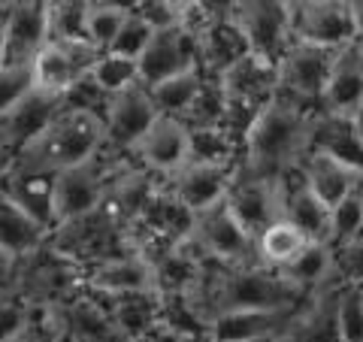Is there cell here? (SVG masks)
Here are the masks:
<instances>
[{"mask_svg": "<svg viewBox=\"0 0 363 342\" xmlns=\"http://www.w3.org/2000/svg\"><path fill=\"white\" fill-rule=\"evenodd\" d=\"M315 116V109H306L276 94L242 133L240 170L264 179L291 176L300 167L303 155L309 152Z\"/></svg>", "mask_w": 363, "mask_h": 342, "instance_id": "cell-1", "label": "cell"}, {"mask_svg": "<svg viewBox=\"0 0 363 342\" xmlns=\"http://www.w3.org/2000/svg\"><path fill=\"white\" fill-rule=\"evenodd\" d=\"M104 149V118L91 112L61 109L45 131H40L18 155L9 158V170L33 176H55L91 161Z\"/></svg>", "mask_w": 363, "mask_h": 342, "instance_id": "cell-2", "label": "cell"}, {"mask_svg": "<svg viewBox=\"0 0 363 342\" xmlns=\"http://www.w3.org/2000/svg\"><path fill=\"white\" fill-rule=\"evenodd\" d=\"M215 79H218L227 106L224 124L242 140L252 118L279 94V61L264 58L257 52H245L221 73H215Z\"/></svg>", "mask_w": 363, "mask_h": 342, "instance_id": "cell-3", "label": "cell"}, {"mask_svg": "<svg viewBox=\"0 0 363 342\" xmlns=\"http://www.w3.org/2000/svg\"><path fill=\"white\" fill-rule=\"evenodd\" d=\"M128 161H130V155H116V152L100 149L91 161L55 173L52 176L55 227L76 221V219H82V215L94 212L97 206H104L112 176H116L118 167H124Z\"/></svg>", "mask_w": 363, "mask_h": 342, "instance_id": "cell-4", "label": "cell"}, {"mask_svg": "<svg viewBox=\"0 0 363 342\" xmlns=\"http://www.w3.org/2000/svg\"><path fill=\"white\" fill-rule=\"evenodd\" d=\"M49 246L67 260H73L79 270H88L116 255H130L128 227L106 206H97L82 219L55 227L49 233Z\"/></svg>", "mask_w": 363, "mask_h": 342, "instance_id": "cell-5", "label": "cell"}, {"mask_svg": "<svg viewBox=\"0 0 363 342\" xmlns=\"http://www.w3.org/2000/svg\"><path fill=\"white\" fill-rule=\"evenodd\" d=\"M333 58H336V49L294 40L285 49V55L279 58V94L306 109L321 112V97H324V85H327V76H330Z\"/></svg>", "mask_w": 363, "mask_h": 342, "instance_id": "cell-6", "label": "cell"}, {"mask_svg": "<svg viewBox=\"0 0 363 342\" xmlns=\"http://www.w3.org/2000/svg\"><path fill=\"white\" fill-rule=\"evenodd\" d=\"M285 179H264V176H252L236 170V179L230 191H227L224 203L252 239H257L260 231H267L272 221L281 219V209H285Z\"/></svg>", "mask_w": 363, "mask_h": 342, "instance_id": "cell-7", "label": "cell"}, {"mask_svg": "<svg viewBox=\"0 0 363 342\" xmlns=\"http://www.w3.org/2000/svg\"><path fill=\"white\" fill-rule=\"evenodd\" d=\"M233 18L245 33L248 49L264 58L279 61L294 43L288 0H236Z\"/></svg>", "mask_w": 363, "mask_h": 342, "instance_id": "cell-8", "label": "cell"}, {"mask_svg": "<svg viewBox=\"0 0 363 342\" xmlns=\"http://www.w3.org/2000/svg\"><path fill=\"white\" fill-rule=\"evenodd\" d=\"M288 13L291 37L297 43L324 45V49H342L348 43H357L345 0H306L288 6Z\"/></svg>", "mask_w": 363, "mask_h": 342, "instance_id": "cell-9", "label": "cell"}, {"mask_svg": "<svg viewBox=\"0 0 363 342\" xmlns=\"http://www.w3.org/2000/svg\"><path fill=\"white\" fill-rule=\"evenodd\" d=\"M155 118L157 109L143 85L112 94L104 109V149L116 155H130V149L152 128Z\"/></svg>", "mask_w": 363, "mask_h": 342, "instance_id": "cell-10", "label": "cell"}, {"mask_svg": "<svg viewBox=\"0 0 363 342\" xmlns=\"http://www.w3.org/2000/svg\"><path fill=\"white\" fill-rule=\"evenodd\" d=\"M191 67H200V52H197V33L191 28H164L155 31V37L136 58V70H140V85L152 88L164 79L185 73Z\"/></svg>", "mask_w": 363, "mask_h": 342, "instance_id": "cell-11", "label": "cell"}, {"mask_svg": "<svg viewBox=\"0 0 363 342\" xmlns=\"http://www.w3.org/2000/svg\"><path fill=\"white\" fill-rule=\"evenodd\" d=\"M97 58L100 49H94L88 40H49L30 64L33 88L49 91V94H64L76 79L91 73Z\"/></svg>", "mask_w": 363, "mask_h": 342, "instance_id": "cell-12", "label": "cell"}, {"mask_svg": "<svg viewBox=\"0 0 363 342\" xmlns=\"http://www.w3.org/2000/svg\"><path fill=\"white\" fill-rule=\"evenodd\" d=\"M130 161L164 182L176 176L188 164V124L173 116H157L130 149Z\"/></svg>", "mask_w": 363, "mask_h": 342, "instance_id": "cell-13", "label": "cell"}, {"mask_svg": "<svg viewBox=\"0 0 363 342\" xmlns=\"http://www.w3.org/2000/svg\"><path fill=\"white\" fill-rule=\"evenodd\" d=\"M191 236H194V243L203 248V255L215 260V264H245V260H257L255 239L242 231V224L230 215L224 200L218 206L197 215Z\"/></svg>", "mask_w": 363, "mask_h": 342, "instance_id": "cell-14", "label": "cell"}, {"mask_svg": "<svg viewBox=\"0 0 363 342\" xmlns=\"http://www.w3.org/2000/svg\"><path fill=\"white\" fill-rule=\"evenodd\" d=\"M49 40V4L45 0H13L6 9L4 64L30 67Z\"/></svg>", "mask_w": 363, "mask_h": 342, "instance_id": "cell-15", "label": "cell"}, {"mask_svg": "<svg viewBox=\"0 0 363 342\" xmlns=\"http://www.w3.org/2000/svg\"><path fill=\"white\" fill-rule=\"evenodd\" d=\"M236 164H200V161H188L179 170L176 176H169L164 185L173 191V197L182 203L185 209L194 215L206 212L227 197L233 179H236Z\"/></svg>", "mask_w": 363, "mask_h": 342, "instance_id": "cell-16", "label": "cell"}, {"mask_svg": "<svg viewBox=\"0 0 363 342\" xmlns=\"http://www.w3.org/2000/svg\"><path fill=\"white\" fill-rule=\"evenodd\" d=\"M61 109H64L61 94H49V91L33 88L13 109L4 112L0 116V143H4L9 158L18 155L40 131L49 128Z\"/></svg>", "mask_w": 363, "mask_h": 342, "instance_id": "cell-17", "label": "cell"}, {"mask_svg": "<svg viewBox=\"0 0 363 342\" xmlns=\"http://www.w3.org/2000/svg\"><path fill=\"white\" fill-rule=\"evenodd\" d=\"M336 291L339 285H327L303 297L288 324L279 330V342H342L336 321Z\"/></svg>", "mask_w": 363, "mask_h": 342, "instance_id": "cell-18", "label": "cell"}, {"mask_svg": "<svg viewBox=\"0 0 363 342\" xmlns=\"http://www.w3.org/2000/svg\"><path fill=\"white\" fill-rule=\"evenodd\" d=\"M82 288L116 297V294H136V291H157L155 288V270L140 255H116L100 264L82 270Z\"/></svg>", "mask_w": 363, "mask_h": 342, "instance_id": "cell-19", "label": "cell"}, {"mask_svg": "<svg viewBox=\"0 0 363 342\" xmlns=\"http://www.w3.org/2000/svg\"><path fill=\"white\" fill-rule=\"evenodd\" d=\"M297 176L306 188H309L318 200L324 203L327 209L339 203L348 191H354L360 182H363V170H354L336 158L324 155V152H306L303 161L297 167Z\"/></svg>", "mask_w": 363, "mask_h": 342, "instance_id": "cell-20", "label": "cell"}, {"mask_svg": "<svg viewBox=\"0 0 363 342\" xmlns=\"http://www.w3.org/2000/svg\"><path fill=\"white\" fill-rule=\"evenodd\" d=\"M363 100V64L357 43H348L336 49V58L330 67L321 97V112H333V116H351Z\"/></svg>", "mask_w": 363, "mask_h": 342, "instance_id": "cell-21", "label": "cell"}, {"mask_svg": "<svg viewBox=\"0 0 363 342\" xmlns=\"http://www.w3.org/2000/svg\"><path fill=\"white\" fill-rule=\"evenodd\" d=\"M291 309H227L218 312L206 327V342H245L255 336H272L288 324Z\"/></svg>", "mask_w": 363, "mask_h": 342, "instance_id": "cell-22", "label": "cell"}, {"mask_svg": "<svg viewBox=\"0 0 363 342\" xmlns=\"http://www.w3.org/2000/svg\"><path fill=\"white\" fill-rule=\"evenodd\" d=\"M281 219L291 221L309 243H327L330 236V209L300 182L297 170L285 179V209Z\"/></svg>", "mask_w": 363, "mask_h": 342, "instance_id": "cell-23", "label": "cell"}, {"mask_svg": "<svg viewBox=\"0 0 363 342\" xmlns=\"http://www.w3.org/2000/svg\"><path fill=\"white\" fill-rule=\"evenodd\" d=\"M312 152H324L354 170H363V145L348 116H333V112H318L312 124Z\"/></svg>", "mask_w": 363, "mask_h": 342, "instance_id": "cell-24", "label": "cell"}, {"mask_svg": "<svg viewBox=\"0 0 363 342\" xmlns=\"http://www.w3.org/2000/svg\"><path fill=\"white\" fill-rule=\"evenodd\" d=\"M0 191L25 209L37 224L45 231H55V212H52V176H33V173H18V170H4L0 173Z\"/></svg>", "mask_w": 363, "mask_h": 342, "instance_id": "cell-25", "label": "cell"}, {"mask_svg": "<svg viewBox=\"0 0 363 342\" xmlns=\"http://www.w3.org/2000/svg\"><path fill=\"white\" fill-rule=\"evenodd\" d=\"M94 294V291H91ZM100 300H104L109 318L116 321V327L121 330L124 339H136L143 336L145 330H152L157 321H161V294L157 291H136V294H116V297H104V294H97Z\"/></svg>", "mask_w": 363, "mask_h": 342, "instance_id": "cell-26", "label": "cell"}, {"mask_svg": "<svg viewBox=\"0 0 363 342\" xmlns=\"http://www.w3.org/2000/svg\"><path fill=\"white\" fill-rule=\"evenodd\" d=\"M279 276L303 297L327 288L333 282V246L330 243H306L297 258H291L285 267H279Z\"/></svg>", "mask_w": 363, "mask_h": 342, "instance_id": "cell-27", "label": "cell"}, {"mask_svg": "<svg viewBox=\"0 0 363 342\" xmlns=\"http://www.w3.org/2000/svg\"><path fill=\"white\" fill-rule=\"evenodd\" d=\"M45 243H49V231L0 191V248L16 258H25Z\"/></svg>", "mask_w": 363, "mask_h": 342, "instance_id": "cell-28", "label": "cell"}, {"mask_svg": "<svg viewBox=\"0 0 363 342\" xmlns=\"http://www.w3.org/2000/svg\"><path fill=\"white\" fill-rule=\"evenodd\" d=\"M242 140L224 124L188 128V161L200 164H236L240 167Z\"/></svg>", "mask_w": 363, "mask_h": 342, "instance_id": "cell-29", "label": "cell"}, {"mask_svg": "<svg viewBox=\"0 0 363 342\" xmlns=\"http://www.w3.org/2000/svg\"><path fill=\"white\" fill-rule=\"evenodd\" d=\"M203 82H206V73H203L200 67H191V70L169 76V79H164V82H157V85L145 88V91H149V97H152V104L157 109V116L185 118V112L197 100Z\"/></svg>", "mask_w": 363, "mask_h": 342, "instance_id": "cell-30", "label": "cell"}, {"mask_svg": "<svg viewBox=\"0 0 363 342\" xmlns=\"http://www.w3.org/2000/svg\"><path fill=\"white\" fill-rule=\"evenodd\" d=\"M306 243H309V239H306L297 227H294L291 221H285V219H279V221H272L267 231L257 233V239H255V258L264 267L279 270V267H285L291 258H297Z\"/></svg>", "mask_w": 363, "mask_h": 342, "instance_id": "cell-31", "label": "cell"}, {"mask_svg": "<svg viewBox=\"0 0 363 342\" xmlns=\"http://www.w3.org/2000/svg\"><path fill=\"white\" fill-rule=\"evenodd\" d=\"M91 79L112 97L118 91L140 85V70H136L133 58H124V55H116V52H100V58L91 67Z\"/></svg>", "mask_w": 363, "mask_h": 342, "instance_id": "cell-32", "label": "cell"}, {"mask_svg": "<svg viewBox=\"0 0 363 342\" xmlns=\"http://www.w3.org/2000/svg\"><path fill=\"white\" fill-rule=\"evenodd\" d=\"M360 231H363V182L330 206V236H327V243L336 248L348 243V239H354Z\"/></svg>", "mask_w": 363, "mask_h": 342, "instance_id": "cell-33", "label": "cell"}, {"mask_svg": "<svg viewBox=\"0 0 363 342\" xmlns=\"http://www.w3.org/2000/svg\"><path fill=\"white\" fill-rule=\"evenodd\" d=\"M52 40H85L88 0H45Z\"/></svg>", "mask_w": 363, "mask_h": 342, "instance_id": "cell-34", "label": "cell"}, {"mask_svg": "<svg viewBox=\"0 0 363 342\" xmlns=\"http://www.w3.org/2000/svg\"><path fill=\"white\" fill-rule=\"evenodd\" d=\"M336 321L342 342H363V285H339Z\"/></svg>", "mask_w": 363, "mask_h": 342, "instance_id": "cell-35", "label": "cell"}, {"mask_svg": "<svg viewBox=\"0 0 363 342\" xmlns=\"http://www.w3.org/2000/svg\"><path fill=\"white\" fill-rule=\"evenodd\" d=\"M106 100H109V94H106V91L94 82V79H91V73H88V76H82V79H76V82H73L70 88H67L64 94H61L64 109H73V112H91V116H100V118H104Z\"/></svg>", "mask_w": 363, "mask_h": 342, "instance_id": "cell-36", "label": "cell"}, {"mask_svg": "<svg viewBox=\"0 0 363 342\" xmlns=\"http://www.w3.org/2000/svg\"><path fill=\"white\" fill-rule=\"evenodd\" d=\"M124 13L118 9H106V6H88V16H85V40L94 45V49L106 52L112 40H116L118 28L124 25Z\"/></svg>", "mask_w": 363, "mask_h": 342, "instance_id": "cell-37", "label": "cell"}, {"mask_svg": "<svg viewBox=\"0 0 363 342\" xmlns=\"http://www.w3.org/2000/svg\"><path fill=\"white\" fill-rule=\"evenodd\" d=\"M333 282L363 285V231L354 239L333 248Z\"/></svg>", "mask_w": 363, "mask_h": 342, "instance_id": "cell-38", "label": "cell"}, {"mask_svg": "<svg viewBox=\"0 0 363 342\" xmlns=\"http://www.w3.org/2000/svg\"><path fill=\"white\" fill-rule=\"evenodd\" d=\"M155 37V28L152 25H145V21L136 16V13H130L128 18H124V25L118 28V33H116V40H112V45L106 52H116V55H124V58H140L143 55V49L149 45V40Z\"/></svg>", "mask_w": 363, "mask_h": 342, "instance_id": "cell-39", "label": "cell"}, {"mask_svg": "<svg viewBox=\"0 0 363 342\" xmlns=\"http://www.w3.org/2000/svg\"><path fill=\"white\" fill-rule=\"evenodd\" d=\"M33 91V73L30 67H9L0 64V116L9 112L25 94Z\"/></svg>", "mask_w": 363, "mask_h": 342, "instance_id": "cell-40", "label": "cell"}, {"mask_svg": "<svg viewBox=\"0 0 363 342\" xmlns=\"http://www.w3.org/2000/svg\"><path fill=\"white\" fill-rule=\"evenodd\" d=\"M6 342H64V336L58 333V327H55L49 309H45V306H33L28 324L21 327L16 336H9Z\"/></svg>", "mask_w": 363, "mask_h": 342, "instance_id": "cell-41", "label": "cell"}, {"mask_svg": "<svg viewBox=\"0 0 363 342\" xmlns=\"http://www.w3.org/2000/svg\"><path fill=\"white\" fill-rule=\"evenodd\" d=\"M33 312V306H28L18 297H0V342H6L9 336H16L21 327L28 324V318Z\"/></svg>", "mask_w": 363, "mask_h": 342, "instance_id": "cell-42", "label": "cell"}, {"mask_svg": "<svg viewBox=\"0 0 363 342\" xmlns=\"http://www.w3.org/2000/svg\"><path fill=\"white\" fill-rule=\"evenodd\" d=\"M145 25H152L155 31H164V28H176V18L169 16V9L164 6V0H145V4L136 9Z\"/></svg>", "mask_w": 363, "mask_h": 342, "instance_id": "cell-43", "label": "cell"}, {"mask_svg": "<svg viewBox=\"0 0 363 342\" xmlns=\"http://www.w3.org/2000/svg\"><path fill=\"white\" fill-rule=\"evenodd\" d=\"M18 285V258L0 248V297H16Z\"/></svg>", "mask_w": 363, "mask_h": 342, "instance_id": "cell-44", "label": "cell"}, {"mask_svg": "<svg viewBox=\"0 0 363 342\" xmlns=\"http://www.w3.org/2000/svg\"><path fill=\"white\" fill-rule=\"evenodd\" d=\"M164 6L182 28H194L200 18V0H164Z\"/></svg>", "mask_w": 363, "mask_h": 342, "instance_id": "cell-45", "label": "cell"}, {"mask_svg": "<svg viewBox=\"0 0 363 342\" xmlns=\"http://www.w3.org/2000/svg\"><path fill=\"white\" fill-rule=\"evenodd\" d=\"M130 342H194V339H188L185 333H179V330H173V327L164 324V321H157L152 330H145L143 336H136Z\"/></svg>", "mask_w": 363, "mask_h": 342, "instance_id": "cell-46", "label": "cell"}, {"mask_svg": "<svg viewBox=\"0 0 363 342\" xmlns=\"http://www.w3.org/2000/svg\"><path fill=\"white\" fill-rule=\"evenodd\" d=\"M145 4V0H88V6H106V9H118V13L124 16H130L136 13Z\"/></svg>", "mask_w": 363, "mask_h": 342, "instance_id": "cell-47", "label": "cell"}, {"mask_svg": "<svg viewBox=\"0 0 363 342\" xmlns=\"http://www.w3.org/2000/svg\"><path fill=\"white\" fill-rule=\"evenodd\" d=\"M345 4H348L351 21H354V37L357 43H363V0H345Z\"/></svg>", "mask_w": 363, "mask_h": 342, "instance_id": "cell-48", "label": "cell"}, {"mask_svg": "<svg viewBox=\"0 0 363 342\" xmlns=\"http://www.w3.org/2000/svg\"><path fill=\"white\" fill-rule=\"evenodd\" d=\"M348 118H351V124H354V131H357V136H360V145H363V100H360L357 109L351 112Z\"/></svg>", "mask_w": 363, "mask_h": 342, "instance_id": "cell-49", "label": "cell"}, {"mask_svg": "<svg viewBox=\"0 0 363 342\" xmlns=\"http://www.w3.org/2000/svg\"><path fill=\"white\" fill-rule=\"evenodd\" d=\"M6 9H9V6H4V9H0V64H4V37H6Z\"/></svg>", "mask_w": 363, "mask_h": 342, "instance_id": "cell-50", "label": "cell"}, {"mask_svg": "<svg viewBox=\"0 0 363 342\" xmlns=\"http://www.w3.org/2000/svg\"><path fill=\"white\" fill-rule=\"evenodd\" d=\"M6 164H9V152L4 149V143H0V173L6 170Z\"/></svg>", "mask_w": 363, "mask_h": 342, "instance_id": "cell-51", "label": "cell"}, {"mask_svg": "<svg viewBox=\"0 0 363 342\" xmlns=\"http://www.w3.org/2000/svg\"><path fill=\"white\" fill-rule=\"evenodd\" d=\"M245 342H279V333H272V336H255V339H245Z\"/></svg>", "mask_w": 363, "mask_h": 342, "instance_id": "cell-52", "label": "cell"}, {"mask_svg": "<svg viewBox=\"0 0 363 342\" xmlns=\"http://www.w3.org/2000/svg\"><path fill=\"white\" fill-rule=\"evenodd\" d=\"M9 4H13V0H0V9H4V6H9Z\"/></svg>", "mask_w": 363, "mask_h": 342, "instance_id": "cell-53", "label": "cell"}, {"mask_svg": "<svg viewBox=\"0 0 363 342\" xmlns=\"http://www.w3.org/2000/svg\"><path fill=\"white\" fill-rule=\"evenodd\" d=\"M294 4H306V0H288V6H294Z\"/></svg>", "mask_w": 363, "mask_h": 342, "instance_id": "cell-54", "label": "cell"}, {"mask_svg": "<svg viewBox=\"0 0 363 342\" xmlns=\"http://www.w3.org/2000/svg\"><path fill=\"white\" fill-rule=\"evenodd\" d=\"M357 49H360V64H363V43H357Z\"/></svg>", "mask_w": 363, "mask_h": 342, "instance_id": "cell-55", "label": "cell"}]
</instances>
